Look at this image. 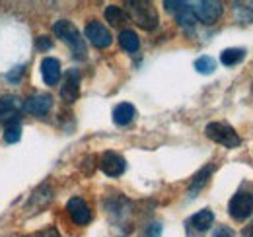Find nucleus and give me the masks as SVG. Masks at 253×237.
<instances>
[{
	"label": "nucleus",
	"instance_id": "obj_14",
	"mask_svg": "<svg viewBox=\"0 0 253 237\" xmlns=\"http://www.w3.org/2000/svg\"><path fill=\"white\" fill-rule=\"evenodd\" d=\"M212 222H214V214H212V210H209V208H205V210H201V212H197L195 216H191L189 220V226L191 228H195L197 232H207L211 226H212Z\"/></svg>",
	"mask_w": 253,
	"mask_h": 237
},
{
	"label": "nucleus",
	"instance_id": "obj_11",
	"mask_svg": "<svg viewBox=\"0 0 253 237\" xmlns=\"http://www.w3.org/2000/svg\"><path fill=\"white\" fill-rule=\"evenodd\" d=\"M78 93H80V76L76 70H70L64 78L63 88H61V97L66 103H74L78 99Z\"/></svg>",
	"mask_w": 253,
	"mask_h": 237
},
{
	"label": "nucleus",
	"instance_id": "obj_16",
	"mask_svg": "<svg viewBox=\"0 0 253 237\" xmlns=\"http://www.w3.org/2000/svg\"><path fill=\"white\" fill-rule=\"evenodd\" d=\"M105 20H107V24L119 28V26H125L128 22V14L119 6H107L105 8Z\"/></svg>",
	"mask_w": 253,
	"mask_h": 237
},
{
	"label": "nucleus",
	"instance_id": "obj_21",
	"mask_svg": "<svg viewBox=\"0 0 253 237\" xmlns=\"http://www.w3.org/2000/svg\"><path fill=\"white\" fill-rule=\"evenodd\" d=\"M236 18L242 24L253 22V2H238L236 4Z\"/></svg>",
	"mask_w": 253,
	"mask_h": 237
},
{
	"label": "nucleus",
	"instance_id": "obj_25",
	"mask_svg": "<svg viewBox=\"0 0 253 237\" xmlns=\"http://www.w3.org/2000/svg\"><path fill=\"white\" fill-rule=\"evenodd\" d=\"M160 236H162V226H160V224L148 226V230H146V234H144V237H160Z\"/></svg>",
	"mask_w": 253,
	"mask_h": 237
},
{
	"label": "nucleus",
	"instance_id": "obj_1",
	"mask_svg": "<svg viewBox=\"0 0 253 237\" xmlns=\"http://www.w3.org/2000/svg\"><path fill=\"white\" fill-rule=\"evenodd\" d=\"M53 31H55V35H57L59 39H63L64 43L72 49V53H74V57H76V59H86V55H88L86 41L82 39L80 31L76 30L70 22H66V20L57 22V24L53 26Z\"/></svg>",
	"mask_w": 253,
	"mask_h": 237
},
{
	"label": "nucleus",
	"instance_id": "obj_23",
	"mask_svg": "<svg viewBox=\"0 0 253 237\" xmlns=\"http://www.w3.org/2000/svg\"><path fill=\"white\" fill-rule=\"evenodd\" d=\"M195 68L201 74H212L216 70V62L212 57H201V59L195 60Z\"/></svg>",
	"mask_w": 253,
	"mask_h": 237
},
{
	"label": "nucleus",
	"instance_id": "obj_3",
	"mask_svg": "<svg viewBox=\"0 0 253 237\" xmlns=\"http://www.w3.org/2000/svg\"><path fill=\"white\" fill-rule=\"evenodd\" d=\"M205 134L212 142L222 144L226 148H238L242 144V138L238 136V132L230 124H226V122H211V124H207Z\"/></svg>",
	"mask_w": 253,
	"mask_h": 237
},
{
	"label": "nucleus",
	"instance_id": "obj_29",
	"mask_svg": "<svg viewBox=\"0 0 253 237\" xmlns=\"http://www.w3.org/2000/svg\"><path fill=\"white\" fill-rule=\"evenodd\" d=\"M246 237H253V224H252V230H250V234H246Z\"/></svg>",
	"mask_w": 253,
	"mask_h": 237
},
{
	"label": "nucleus",
	"instance_id": "obj_20",
	"mask_svg": "<svg viewBox=\"0 0 253 237\" xmlns=\"http://www.w3.org/2000/svg\"><path fill=\"white\" fill-rule=\"evenodd\" d=\"M51 189L47 187V185H41L35 193H33V197H32V202H30V208L33 206H39V208H43L49 200H51Z\"/></svg>",
	"mask_w": 253,
	"mask_h": 237
},
{
	"label": "nucleus",
	"instance_id": "obj_9",
	"mask_svg": "<svg viewBox=\"0 0 253 237\" xmlns=\"http://www.w3.org/2000/svg\"><path fill=\"white\" fill-rule=\"evenodd\" d=\"M51 105H53V97H51L49 93H33V95H30V97L24 101L22 107H24L28 113L35 115V117H43V115L49 113Z\"/></svg>",
	"mask_w": 253,
	"mask_h": 237
},
{
	"label": "nucleus",
	"instance_id": "obj_4",
	"mask_svg": "<svg viewBox=\"0 0 253 237\" xmlns=\"http://www.w3.org/2000/svg\"><path fill=\"white\" fill-rule=\"evenodd\" d=\"M191 10H193L195 20H199L201 24H207V26H212V24L222 16V12H224L222 2H216V0L193 2V4H191Z\"/></svg>",
	"mask_w": 253,
	"mask_h": 237
},
{
	"label": "nucleus",
	"instance_id": "obj_5",
	"mask_svg": "<svg viewBox=\"0 0 253 237\" xmlns=\"http://www.w3.org/2000/svg\"><path fill=\"white\" fill-rule=\"evenodd\" d=\"M228 212L234 220H246L248 216H252L253 212V193H246L240 191L232 197L230 204H228Z\"/></svg>",
	"mask_w": 253,
	"mask_h": 237
},
{
	"label": "nucleus",
	"instance_id": "obj_10",
	"mask_svg": "<svg viewBox=\"0 0 253 237\" xmlns=\"http://www.w3.org/2000/svg\"><path fill=\"white\" fill-rule=\"evenodd\" d=\"M66 210H68L72 222L78 224V226H86V224L92 220L90 206H88L82 198H70V200L66 202Z\"/></svg>",
	"mask_w": 253,
	"mask_h": 237
},
{
	"label": "nucleus",
	"instance_id": "obj_24",
	"mask_svg": "<svg viewBox=\"0 0 253 237\" xmlns=\"http://www.w3.org/2000/svg\"><path fill=\"white\" fill-rule=\"evenodd\" d=\"M212 237H234V232L228 226H216V230L212 232Z\"/></svg>",
	"mask_w": 253,
	"mask_h": 237
},
{
	"label": "nucleus",
	"instance_id": "obj_19",
	"mask_svg": "<svg viewBox=\"0 0 253 237\" xmlns=\"http://www.w3.org/2000/svg\"><path fill=\"white\" fill-rule=\"evenodd\" d=\"M211 173H212V165H207L201 173H197L195 175V179H193V183H191V187H189V195L191 197H195L203 187H205V183L209 181V177H211Z\"/></svg>",
	"mask_w": 253,
	"mask_h": 237
},
{
	"label": "nucleus",
	"instance_id": "obj_13",
	"mask_svg": "<svg viewBox=\"0 0 253 237\" xmlns=\"http://www.w3.org/2000/svg\"><path fill=\"white\" fill-rule=\"evenodd\" d=\"M20 109H22V103L16 95L0 97V118H16Z\"/></svg>",
	"mask_w": 253,
	"mask_h": 237
},
{
	"label": "nucleus",
	"instance_id": "obj_28",
	"mask_svg": "<svg viewBox=\"0 0 253 237\" xmlns=\"http://www.w3.org/2000/svg\"><path fill=\"white\" fill-rule=\"evenodd\" d=\"M22 72H24V68H16V72H14V74H10V76H8V78H10V80H14V82H16V80H18V76H20V74H22Z\"/></svg>",
	"mask_w": 253,
	"mask_h": 237
},
{
	"label": "nucleus",
	"instance_id": "obj_7",
	"mask_svg": "<svg viewBox=\"0 0 253 237\" xmlns=\"http://www.w3.org/2000/svg\"><path fill=\"white\" fill-rule=\"evenodd\" d=\"M86 37L90 39V43L94 45L95 49H107L109 45H111V33L109 30L103 26V24H99V22H88V26H86Z\"/></svg>",
	"mask_w": 253,
	"mask_h": 237
},
{
	"label": "nucleus",
	"instance_id": "obj_6",
	"mask_svg": "<svg viewBox=\"0 0 253 237\" xmlns=\"http://www.w3.org/2000/svg\"><path fill=\"white\" fill-rule=\"evenodd\" d=\"M164 6H166V10L168 12H171L173 16H175V20H177V24L181 26V28H187L191 30L193 26H195V16H193V10H191V4L189 2H177V0H166L164 2Z\"/></svg>",
	"mask_w": 253,
	"mask_h": 237
},
{
	"label": "nucleus",
	"instance_id": "obj_22",
	"mask_svg": "<svg viewBox=\"0 0 253 237\" xmlns=\"http://www.w3.org/2000/svg\"><path fill=\"white\" fill-rule=\"evenodd\" d=\"M244 57H246V51L244 49H226V51H222L220 60L222 64H226V66H234V64L242 62Z\"/></svg>",
	"mask_w": 253,
	"mask_h": 237
},
{
	"label": "nucleus",
	"instance_id": "obj_2",
	"mask_svg": "<svg viewBox=\"0 0 253 237\" xmlns=\"http://www.w3.org/2000/svg\"><path fill=\"white\" fill-rule=\"evenodd\" d=\"M128 6V16L138 24L142 30L152 31L158 28V12L150 2L144 0H132L126 4Z\"/></svg>",
	"mask_w": 253,
	"mask_h": 237
},
{
	"label": "nucleus",
	"instance_id": "obj_17",
	"mask_svg": "<svg viewBox=\"0 0 253 237\" xmlns=\"http://www.w3.org/2000/svg\"><path fill=\"white\" fill-rule=\"evenodd\" d=\"M119 45L125 49L126 53H136L138 47H140V41H138V35L132 30H123L119 33Z\"/></svg>",
	"mask_w": 253,
	"mask_h": 237
},
{
	"label": "nucleus",
	"instance_id": "obj_12",
	"mask_svg": "<svg viewBox=\"0 0 253 237\" xmlns=\"http://www.w3.org/2000/svg\"><path fill=\"white\" fill-rule=\"evenodd\" d=\"M41 76L47 86H55L61 80V62L53 57H47L41 62Z\"/></svg>",
	"mask_w": 253,
	"mask_h": 237
},
{
	"label": "nucleus",
	"instance_id": "obj_27",
	"mask_svg": "<svg viewBox=\"0 0 253 237\" xmlns=\"http://www.w3.org/2000/svg\"><path fill=\"white\" fill-rule=\"evenodd\" d=\"M37 47L43 49V51H47V49H51V41H49L47 37H39V39H37Z\"/></svg>",
	"mask_w": 253,
	"mask_h": 237
},
{
	"label": "nucleus",
	"instance_id": "obj_18",
	"mask_svg": "<svg viewBox=\"0 0 253 237\" xmlns=\"http://www.w3.org/2000/svg\"><path fill=\"white\" fill-rule=\"evenodd\" d=\"M22 136V124H20V118H10L4 126V140L8 144H16Z\"/></svg>",
	"mask_w": 253,
	"mask_h": 237
},
{
	"label": "nucleus",
	"instance_id": "obj_26",
	"mask_svg": "<svg viewBox=\"0 0 253 237\" xmlns=\"http://www.w3.org/2000/svg\"><path fill=\"white\" fill-rule=\"evenodd\" d=\"M37 237H61V234L55 230V228H45V230H41Z\"/></svg>",
	"mask_w": 253,
	"mask_h": 237
},
{
	"label": "nucleus",
	"instance_id": "obj_15",
	"mask_svg": "<svg viewBox=\"0 0 253 237\" xmlns=\"http://www.w3.org/2000/svg\"><path fill=\"white\" fill-rule=\"evenodd\" d=\"M134 115H136V109L130 103H119L113 109V122L119 124V126H125L134 118Z\"/></svg>",
	"mask_w": 253,
	"mask_h": 237
},
{
	"label": "nucleus",
	"instance_id": "obj_8",
	"mask_svg": "<svg viewBox=\"0 0 253 237\" xmlns=\"http://www.w3.org/2000/svg\"><path fill=\"white\" fill-rule=\"evenodd\" d=\"M99 167H101V171H103L105 175H109V177H119V175H123V171H125L126 161H125V158H121L117 152H105V154L101 156V159H99Z\"/></svg>",
	"mask_w": 253,
	"mask_h": 237
}]
</instances>
